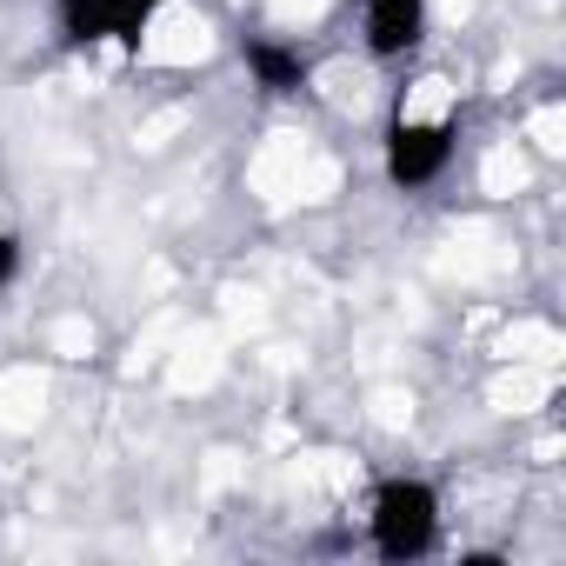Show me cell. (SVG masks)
Listing matches in <instances>:
<instances>
[{"label": "cell", "mask_w": 566, "mask_h": 566, "mask_svg": "<svg viewBox=\"0 0 566 566\" xmlns=\"http://www.w3.org/2000/svg\"><path fill=\"white\" fill-rule=\"evenodd\" d=\"M453 140H460V107H453L447 81H433V74L413 81V87L400 94L394 120H387V147H380L387 187H400V193L433 187V180L447 174V160H453Z\"/></svg>", "instance_id": "cell-1"}, {"label": "cell", "mask_w": 566, "mask_h": 566, "mask_svg": "<svg viewBox=\"0 0 566 566\" xmlns=\"http://www.w3.org/2000/svg\"><path fill=\"white\" fill-rule=\"evenodd\" d=\"M367 539L394 566L427 559L440 546V486L433 480H413V473L380 480L374 486V506H367Z\"/></svg>", "instance_id": "cell-2"}, {"label": "cell", "mask_w": 566, "mask_h": 566, "mask_svg": "<svg viewBox=\"0 0 566 566\" xmlns=\"http://www.w3.org/2000/svg\"><path fill=\"white\" fill-rule=\"evenodd\" d=\"M167 0H61V34L74 48H140V34L154 28V14Z\"/></svg>", "instance_id": "cell-3"}, {"label": "cell", "mask_w": 566, "mask_h": 566, "mask_svg": "<svg viewBox=\"0 0 566 566\" xmlns=\"http://www.w3.org/2000/svg\"><path fill=\"white\" fill-rule=\"evenodd\" d=\"M427 41V0H367V54L407 61Z\"/></svg>", "instance_id": "cell-4"}, {"label": "cell", "mask_w": 566, "mask_h": 566, "mask_svg": "<svg viewBox=\"0 0 566 566\" xmlns=\"http://www.w3.org/2000/svg\"><path fill=\"white\" fill-rule=\"evenodd\" d=\"M240 61H247V74H253V87L273 94V101H287V94H301V87L314 81V61H307L294 41H266V34H253V41L240 48Z\"/></svg>", "instance_id": "cell-5"}, {"label": "cell", "mask_w": 566, "mask_h": 566, "mask_svg": "<svg viewBox=\"0 0 566 566\" xmlns=\"http://www.w3.org/2000/svg\"><path fill=\"white\" fill-rule=\"evenodd\" d=\"M14 280H21V240H14V233H0V294H8Z\"/></svg>", "instance_id": "cell-6"}]
</instances>
